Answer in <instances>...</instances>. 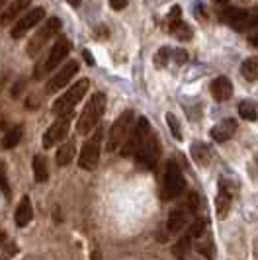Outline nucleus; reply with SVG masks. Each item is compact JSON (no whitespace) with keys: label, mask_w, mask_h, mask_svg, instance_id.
Returning a JSON list of instances; mask_svg holds the SVG:
<instances>
[{"label":"nucleus","mask_w":258,"mask_h":260,"mask_svg":"<svg viewBox=\"0 0 258 260\" xmlns=\"http://www.w3.org/2000/svg\"><path fill=\"white\" fill-rule=\"evenodd\" d=\"M104 110H106V96L96 92L92 94V98L88 100V104L84 106L82 114L77 121V133L78 135H88L100 121V117L104 116Z\"/></svg>","instance_id":"f257e3e1"},{"label":"nucleus","mask_w":258,"mask_h":260,"mask_svg":"<svg viewBox=\"0 0 258 260\" xmlns=\"http://www.w3.org/2000/svg\"><path fill=\"white\" fill-rule=\"evenodd\" d=\"M90 88V82L86 80V78H80L77 84H73L69 90L61 94L57 100H55V104H53V114H57V116H69L73 110H75V106L84 98V94L88 92Z\"/></svg>","instance_id":"f03ea898"},{"label":"nucleus","mask_w":258,"mask_h":260,"mask_svg":"<svg viewBox=\"0 0 258 260\" xmlns=\"http://www.w3.org/2000/svg\"><path fill=\"white\" fill-rule=\"evenodd\" d=\"M71 53V41L67 38H59L55 41V45H53L51 53L47 55V59L45 61H41L38 67H36V71H34V78H43L45 75H49L55 67L61 65V61L67 59V55Z\"/></svg>","instance_id":"7ed1b4c3"},{"label":"nucleus","mask_w":258,"mask_h":260,"mask_svg":"<svg viewBox=\"0 0 258 260\" xmlns=\"http://www.w3.org/2000/svg\"><path fill=\"white\" fill-rule=\"evenodd\" d=\"M59 31H61V20H59V18H49V20L38 29V34L29 39V43H27V55H29V57H36V55L45 47V43L51 38H55Z\"/></svg>","instance_id":"20e7f679"},{"label":"nucleus","mask_w":258,"mask_h":260,"mask_svg":"<svg viewBox=\"0 0 258 260\" xmlns=\"http://www.w3.org/2000/svg\"><path fill=\"white\" fill-rule=\"evenodd\" d=\"M102 135H104V131L98 129L86 143L82 145V151H80V156H78V167H80L82 170H94L96 167H98Z\"/></svg>","instance_id":"39448f33"},{"label":"nucleus","mask_w":258,"mask_h":260,"mask_svg":"<svg viewBox=\"0 0 258 260\" xmlns=\"http://www.w3.org/2000/svg\"><path fill=\"white\" fill-rule=\"evenodd\" d=\"M149 135H151L149 119H147V117H139V119H137V123H135V127H133V131L127 135L125 143L121 145V155L123 156L135 155V153H137V149L147 141V137H149Z\"/></svg>","instance_id":"423d86ee"},{"label":"nucleus","mask_w":258,"mask_h":260,"mask_svg":"<svg viewBox=\"0 0 258 260\" xmlns=\"http://www.w3.org/2000/svg\"><path fill=\"white\" fill-rule=\"evenodd\" d=\"M221 20L237 31H245L248 27L258 26V12H246L241 8H227L221 14Z\"/></svg>","instance_id":"0eeeda50"},{"label":"nucleus","mask_w":258,"mask_h":260,"mask_svg":"<svg viewBox=\"0 0 258 260\" xmlns=\"http://www.w3.org/2000/svg\"><path fill=\"white\" fill-rule=\"evenodd\" d=\"M131 123H133V112H131V110H125V112L114 121V125H112L110 139H108V151H116L119 145H123V141L127 139V135H129V129H131Z\"/></svg>","instance_id":"6e6552de"},{"label":"nucleus","mask_w":258,"mask_h":260,"mask_svg":"<svg viewBox=\"0 0 258 260\" xmlns=\"http://www.w3.org/2000/svg\"><path fill=\"white\" fill-rule=\"evenodd\" d=\"M186 190V180L182 176V170L176 167V162H168L167 172H165V198L167 200H176L178 196L184 194Z\"/></svg>","instance_id":"1a4fd4ad"},{"label":"nucleus","mask_w":258,"mask_h":260,"mask_svg":"<svg viewBox=\"0 0 258 260\" xmlns=\"http://www.w3.org/2000/svg\"><path fill=\"white\" fill-rule=\"evenodd\" d=\"M43 18H45V10H43V8H39V6L38 8H31L26 16H22V18L14 24L12 29H10V36H12L14 39L24 38L27 31H29L34 26H38Z\"/></svg>","instance_id":"9d476101"},{"label":"nucleus","mask_w":258,"mask_h":260,"mask_svg":"<svg viewBox=\"0 0 258 260\" xmlns=\"http://www.w3.org/2000/svg\"><path fill=\"white\" fill-rule=\"evenodd\" d=\"M69 127H71V114L69 116H61L49 129L45 131L43 141H41L43 147L45 149H51L53 145L61 143L64 137H67V133H69Z\"/></svg>","instance_id":"9b49d317"},{"label":"nucleus","mask_w":258,"mask_h":260,"mask_svg":"<svg viewBox=\"0 0 258 260\" xmlns=\"http://www.w3.org/2000/svg\"><path fill=\"white\" fill-rule=\"evenodd\" d=\"M158 156H160V145L156 141L155 137H147V141L137 149V153H135V158H137V162H141L143 167H147V169H155L156 160H158Z\"/></svg>","instance_id":"f8f14e48"},{"label":"nucleus","mask_w":258,"mask_h":260,"mask_svg":"<svg viewBox=\"0 0 258 260\" xmlns=\"http://www.w3.org/2000/svg\"><path fill=\"white\" fill-rule=\"evenodd\" d=\"M77 73H78V63L77 61H69V63H67V65H64L57 75H53L51 80H49V82H47V86H45V92H47V94L59 92L61 88L67 86V82L75 77Z\"/></svg>","instance_id":"ddd939ff"},{"label":"nucleus","mask_w":258,"mask_h":260,"mask_svg":"<svg viewBox=\"0 0 258 260\" xmlns=\"http://www.w3.org/2000/svg\"><path fill=\"white\" fill-rule=\"evenodd\" d=\"M190 213H194V209L186 204L184 208H176L174 211H170V215H168L167 219V229L170 235H176L180 233L182 229L186 227V223L190 219Z\"/></svg>","instance_id":"4468645a"},{"label":"nucleus","mask_w":258,"mask_h":260,"mask_svg":"<svg viewBox=\"0 0 258 260\" xmlns=\"http://www.w3.org/2000/svg\"><path fill=\"white\" fill-rule=\"evenodd\" d=\"M235 131H237V121L235 119H223L219 121L213 129H211V137H213V141H217V143H223V141H229L233 135H235Z\"/></svg>","instance_id":"2eb2a0df"},{"label":"nucleus","mask_w":258,"mask_h":260,"mask_svg":"<svg viewBox=\"0 0 258 260\" xmlns=\"http://www.w3.org/2000/svg\"><path fill=\"white\" fill-rule=\"evenodd\" d=\"M211 94L217 102H225L233 96V84L227 77H217L211 82Z\"/></svg>","instance_id":"dca6fc26"},{"label":"nucleus","mask_w":258,"mask_h":260,"mask_svg":"<svg viewBox=\"0 0 258 260\" xmlns=\"http://www.w3.org/2000/svg\"><path fill=\"white\" fill-rule=\"evenodd\" d=\"M29 2H31V0H12V2L8 4V8H6V10L2 12V16H0V24H2V26L12 24L14 18H16L20 12H24L27 6H29Z\"/></svg>","instance_id":"f3484780"},{"label":"nucleus","mask_w":258,"mask_h":260,"mask_svg":"<svg viewBox=\"0 0 258 260\" xmlns=\"http://www.w3.org/2000/svg\"><path fill=\"white\" fill-rule=\"evenodd\" d=\"M229 208H231V192L227 190V184L221 182L219 194L215 198V211H217V217H219V219H225L227 213H229Z\"/></svg>","instance_id":"a211bd4d"},{"label":"nucleus","mask_w":258,"mask_h":260,"mask_svg":"<svg viewBox=\"0 0 258 260\" xmlns=\"http://www.w3.org/2000/svg\"><path fill=\"white\" fill-rule=\"evenodd\" d=\"M31 215H34L31 202H29V198H27V196H24V198H22V202H20V206H18V209H16V215H14L16 225H18V227H26L27 223L31 221Z\"/></svg>","instance_id":"6ab92c4d"},{"label":"nucleus","mask_w":258,"mask_h":260,"mask_svg":"<svg viewBox=\"0 0 258 260\" xmlns=\"http://www.w3.org/2000/svg\"><path fill=\"white\" fill-rule=\"evenodd\" d=\"M75 153H77V145H75L73 139H69V141L61 145V147H59V151H57V156H55L57 165H59V167H67V165H71V160L75 158Z\"/></svg>","instance_id":"aec40b11"},{"label":"nucleus","mask_w":258,"mask_h":260,"mask_svg":"<svg viewBox=\"0 0 258 260\" xmlns=\"http://www.w3.org/2000/svg\"><path fill=\"white\" fill-rule=\"evenodd\" d=\"M190 248H192V235L186 233L184 237H180L178 243L172 247V254L178 260H186V256L190 254Z\"/></svg>","instance_id":"412c9836"},{"label":"nucleus","mask_w":258,"mask_h":260,"mask_svg":"<svg viewBox=\"0 0 258 260\" xmlns=\"http://www.w3.org/2000/svg\"><path fill=\"white\" fill-rule=\"evenodd\" d=\"M22 135H24L22 125H14L12 129H10L6 135H4V137H2V147H4V149H14L16 145L22 141Z\"/></svg>","instance_id":"4be33fe9"},{"label":"nucleus","mask_w":258,"mask_h":260,"mask_svg":"<svg viewBox=\"0 0 258 260\" xmlns=\"http://www.w3.org/2000/svg\"><path fill=\"white\" fill-rule=\"evenodd\" d=\"M241 75L246 80H258V57H248L245 63L241 65Z\"/></svg>","instance_id":"5701e85b"},{"label":"nucleus","mask_w":258,"mask_h":260,"mask_svg":"<svg viewBox=\"0 0 258 260\" xmlns=\"http://www.w3.org/2000/svg\"><path fill=\"white\" fill-rule=\"evenodd\" d=\"M34 174H36V180L38 182H45L49 172H47V162L41 155L34 156Z\"/></svg>","instance_id":"b1692460"},{"label":"nucleus","mask_w":258,"mask_h":260,"mask_svg":"<svg viewBox=\"0 0 258 260\" xmlns=\"http://www.w3.org/2000/svg\"><path fill=\"white\" fill-rule=\"evenodd\" d=\"M192 156L198 165H207V162H209V147L204 143H194Z\"/></svg>","instance_id":"393cba45"},{"label":"nucleus","mask_w":258,"mask_h":260,"mask_svg":"<svg viewBox=\"0 0 258 260\" xmlns=\"http://www.w3.org/2000/svg\"><path fill=\"white\" fill-rule=\"evenodd\" d=\"M239 116L243 117V119H248V121H254L256 119V108L252 102H241L239 104Z\"/></svg>","instance_id":"a878e982"},{"label":"nucleus","mask_w":258,"mask_h":260,"mask_svg":"<svg viewBox=\"0 0 258 260\" xmlns=\"http://www.w3.org/2000/svg\"><path fill=\"white\" fill-rule=\"evenodd\" d=\"M182 24V10L180 6H172V10L168 14V29L172 31L174 27H178Z\"/></svg>","instance_id":"bb28decb"},{"label":"nucleus","mask_w":258,"mask_h":260,"mask_svg":"<svg viewBox=\"0 0 258 260\" xmlns=\"http://www.w3.org/2000/svg\"><path fill=\"white\" fill-rule=\"evenodd\" d=\"M167 123H168V127H170V131H172V135H174L178 141H182L180 123H178V119H176V116H174V114H167Z\"/></svg>","instance_id":"cd10ccee"},{"label":"nucleus","mask_w":258,"mask_h":260,"mask_svg":"<svg viewBox=\"0 0 258 260\" xmlns=\"http://www.w3.org/2000/svg\"><path fill=\"white\" fill-rule=\"evenodd\" d=\"M0 190L6 198H10V186H8V176H6V165L0 160Z\"/></svg>","instance_id":"c85d7f7f"},{"label":"nucleus","mask_w":258,"mask_h":260,"mask_svg":"<svg viewBox=\"0 0 258 260\" xmlns=\"http://www.w3.org/2000/svg\"><path fill=\"white\" fill-rule=\"evenodd\" d=\"M172 49L170 47H160L158 49V53H156V59H155V63L158 67H165L168 63V59H170V55H172Z\"/></svg>","instance_id":"c756f323"},{"label":"nucleus","mask_w":258,"mask_h":260,"mask_svg":"<svg viewBox=\"0 0 258 260\" xmlns=\"http://www.w3.org/2000/svg\"><path fill=\"white\" fill-rule=\"evenodd\" d=\"M172 34H174L178 39H182V41H184V39L192 38V29H190V26H186L184 22H182L178 27H174V29H172Z\"/></svg>","instance_id":"7c9ffc66"},{"label":"nucleus","mask_w":258,"mask_h":260,"mask_svg":"<svg viewBox=\"0 0 258 260\" xmlns=\"http://www.w3.org/2000/svg\"><path fill=\"white\" fill-rule=\"evenodd\" d=\"M207 223L204 221V219H198V221L192 225V229H190V235H192V239H196V237H202L204 235V231H206Z\"/></svg>","instance_id":"2f4dec72"},{"label":"nucleus","mask_w":258,"mask_h":260,"mask_svg":"<svg viewBox=\"0 0 258 260\" xmlns=\"http://www.w3.org/2000/svg\"><path fill=\"white\" fill-rule=\"evenodd\" d=\"M198 250H200L202 254H206L207 260H213V243H211V241H207V243H204V245H200Z\"/></svg>","instance_id":"473e14b6"},{"label":"nucleus","mask_w":258,"mask_h":260,"mask_svg":"<svg viewBox=\"0 0 258 260\" xmlns=\"http://www.w3.org/2000/svg\"><path fill=\"white\" fill-rule=\"evenodd\" d=\"M174 57H176V63H178V65L188 61V53L184 51V49H176V51H174Z\"/></svg>","instance_id":"72a5a7b5"},{"label":"nucleus","mask_w":258,"mask_h":260,"mask_svg":"<svg viewBox=\"0 0 258 260\" xmlns=\"http://www.w3.org/2000/svg\"><path fill=\"white\" fill-rule=\"evenodd\" d=\"M16 250H18V248H16V245H6V250H4V254H2V260H8L10 258V256H14V254H16Z\"/></svg>","instance_id":"f704fd0d"},{"label":"nucleus","mask_w":258,"mask_h":260,"mask_svg":"<svg viewBox=\"0 0 258 260\" xmlns=\"http://www.w3.org/2000/svg\"><path fill=\"white\" fill-rule=\"evenodd\" d=\"M110 6H112L114 10H123V8L127 6V0H110Z\"/></svg>","instance_id":"c9c22d12"},{"label":"nucleus","mask_w":258,"mask_h":260,"mask_svg":"<svg viewBox=\"0 0 258 260\" xmlns=\"http://www.w3.org/2000/svg\"><path fill=\"white\" fill-rule=\"evenodd\" d=\"M84 57H86V63L88 65H94V59H92V55L88 51H84Z\"/></svg>","instance_id":"e433bc0d"},{"label":"nucleus","mask_w":258,"mask_h":260,"mask_svg":"<svg viewBox=\"0 0 258 260\" xmlns=\"http://www.w3.org/2000/svg\"><path fill=\"white\" fill-rule=\"evenodd\" d=\"M250 43H252V45H256V47H258V34H256V36H252V38H250Z\"/></svg>","instance_id":"4c0bfd02"},{"label":"nucleus","mask_w":258,"mask_h":260,"mask_svg":"<svg viewBox=\"0 0 258 260\" xmlns=\"http://www.w3.org/2000/svg\"><path fill=\"white\" fill-rule=\"evenodd\" d=\"M67 2H69V4H71V6H78V4H80V2H82V0H67Z\"/></svg>","instance_id":"58836bf2"},{"label":"nucleus","mask_w":258,"mask_h":260,"mask_svg":"<svg viewBox=\"0 0 258 260\" xmlns=\"http://www.w3.org/2000/svg\"><path fill=\"white\" fill-rule=\"evenodd\" d=\"M4 239H6V235H4V231H0V247H2V243H4Z\"/></svg>","instance_id":"ea45409f"}]
</instances>
